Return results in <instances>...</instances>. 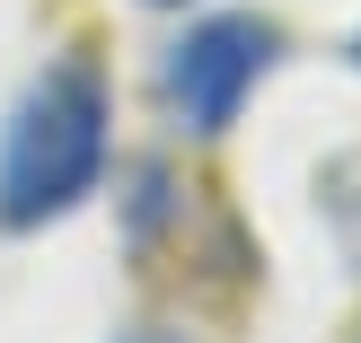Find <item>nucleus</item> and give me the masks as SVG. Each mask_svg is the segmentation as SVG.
<instances>
[{
  "instance_id": "7ed1b4c3",
  "label": "nucleus",
  "mask_w": 361,
  "mask_h": 343,
  "mask_svg": "<svg viewBox=\"0 0 361 343\" xmlns=\"http://www.w3.org/2000/svg\"><path fill=\"white\" fill-rule=\"evenodd\" d=\"M123 343H176L168 326H133V335H123Z\"/></svg>"
},
{
  "instance_id": "f257e3e1",
  "label": "nucleus",
  "mask_w": 361,
  "mask_h": 343,
  "mask_svg": "<svg viewBox=\"0 0 361 343\" xmlns=\"http://www.w3.org/2000/svg\"><path fill=\"white\" fill-rule=\"evenodd\" d=\"M106 150H115V97L106 70L62 53L18 88L9 123H0V229L35 238V229L71 220L88 194L106 185Z\"/></svg>"
},
{
  "instance_id": "39448f33",
  "label": "nucleus",
  "mask_w": 361,
  "mask_h": 343,
  "mask_svg": "<svg viewBox=\"0 0 361 343\" xmlns=\"http://www.w3.org/2000/svg\"><path fill=\"white\" fill-rule=\"evenodd\" d=\"M353 70H361V35H353Z\"/></svg>"
},
{
  "instance_id": "f03ea898",
  "label": "nucleus",
  "mask_w": 361,
  "mask_h": 343,
  "mask_svg": "<svg viewBox=\"0 0 361 343\" xmlns=\"http://www.w3.org/2000/svg\"><path fill=\"white\" fill-rule=\"evenodd\" d=\"M274 62H282V27H274V18L221 9V18H194V27L168 44V62H159V97H168V115L185 123L194 141H221L229 123L247 115V97L264 88Z\"/></svg>"
},
{
  "instance_id": "20e7f679",
  "label": "nucleus",
  "mask_w": 361,
  "mask_h": 343,
  "mask_svg": "<svg viewBox=\"0 0 361 343\" xmlns=\"http://www.w3.org/2000/svg\"><path fill=\"white\" fill-rule=\"evenodd\" d=\"M141 9H185V0H141Z\"/></svg>"
}]
</instances>
